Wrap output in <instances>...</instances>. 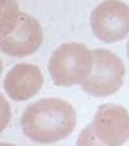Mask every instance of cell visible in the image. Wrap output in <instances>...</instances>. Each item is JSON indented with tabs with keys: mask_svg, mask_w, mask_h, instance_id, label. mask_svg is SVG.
Segmentation results:
<instances>
[{
	"mask_svg": "<svg viewBox=\"0 0 129 146\" xmlns=\"http://www.w3.org/2000/svg\"><path fill=\"white\" fill-rule=\"evenodd\" d=\"M19 17L21 12L16 0H1V36L13 30Z\"/></svg>",
	"mask_w": 129,
	"mask_h": 146,
	"instance_id": "cell-8",
	"label": "cell"
},
{
	"mask_svg": "<svg viewBox=\"0 0 129 146\" xmlns=\"http://www.w3.org/2000/svg\"><path fill=\"white\" fill-rule=\"evenodd\" d=\"M126 54H128V58H129V40H128V44H126Z\"/></svg>",
	"mask_w": 129,
	"mask_h": 146,
	"instance_id": "cell-9",
	"label": "cell"
},
{
	"mask_svg": "<svg viewBox=\"0 0 129 146\" xmlns=\"http://www.w3.org/2000/svg\"><path fill=\"white\" fill-rule=\"evenodd\" d=\"M91 27L103 43H116L129 34V7L119 0H106L93 9Z\"/></svg>",
	"mask_w": 129,
	"mask_h": 146,
	"instance_id": "cell-5",
	"label": "cell"
},
{
	"mask_svg": "<svg viewBox=\"0 0 129 146\" xmlns=\"http://www.w3.org/2000/svg\"><path fill=\"white\" fill-rule=\"evenodd\" d=\"M129 140V113L123 106L105 104L97 109L93 121L83 131L79 145H123Z\"/></svg>",
	"mask_w": 129,
	"mask_h": 146,
	"instance_id": "cell-3",
	"label": "cell"
},
{
	"mask_svg": "<svg viewBox=\"0 0 129 146\" xmlns=\"http://www.w3.org/2000/svg\"><path fill=\"white\" fill-rule=\"evenodd\" d=\"M44 78L35 65L18 64L5 75L4 91L14 101H26L38 93L43 87Z\"/></svg>",
	"mask_w": 129,
	"mask_h": 146,
	"instance_id": "cell-7",
	"label": "cell"
},
{
	"mask_svg": "<svg viewBox=\"0 0 129 146\" xmlns=\"http://www.w3.org/2000/svg\"><path fill=\"white\" fill-rule=\"evenodd\" d=\"M21 125L23 133L35 142H58L74 132L76 113L72 105L61 98H41L25 109Z\"/></svg>",
	"mask_w": 129,
	"mask_h": 146,
	"instance_id": "cell-1",
	"label": "cell"
},
{
	"mask_svg": "<svg viewBox=\"0 0 129 146\" xmlns=\"http://www.w3.org/2000/svg\"><path fill=\"white\" fill-rule=\"evenodd\" d=\"M94 62L89 76L83 83V91L93 97H107L123 87L125 67L123 61L107 49L93 50Z\"/></svg>",
	"mask_w": 129,
	"mask_h": 146,
	"instance_id": "cell-4",
	"label": "cell"
},
{
	"mask_svg": "<svg viewBox=\"0 0 129 146\" xmlns=\"http://www.w3.org/2000/svg\"><path fill=\"white\" fill-rule=\"evenodd\" d=\"M94 56L80 43H65L52 53L48 70L54 84L71 87L83 84L93 69Z\"/></svg>",
	"mask_w": 129,
	"mask_h": 146,
	"instance_id": "cell-2",
	"label": "cell"
},
{
	"mask_svg": "<svg viewBox=\"0 0 129 146\" xmlns=\"http://www.w3.org/2000/svg\"><path fill=\"white\" fill-rule=\"evenodd\" d=\"M43 29L35 18L21 13L17 25L9 34L1 36V50L12 57H26L40 48Z\"/></svg>",
	"mask_w": 129,
	"mask_h": 146,
	"instance_id": "cell-6",
	"label": "cell"
}]
</instances>
